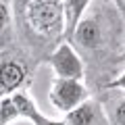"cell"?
<instances>
[{
	"mask_svg": "<svg viewBox=\"0 0 125 125\" xmlns=\"http://www.w3.org/2000/svg\"><path fill=\"white\" fill-rule=\"evenodd\" d=\"M69 42L85 62L90 90H104L125 62V19L115 0H92Z\"/></svg>",
	"mask_w": 125,
	"mask_h": 125,
	"instance_id": "cell-1",
	"label": "cell"
},
{
	"mask_svg": "<svg viewBox=\"0 0 125 125\" xmlns=\"http://www.w3.org/2000/svg\"><path fill=\"white\" fill-rule=\"evenodd\" d=\"M15 33L21 46L38 61H48L50 52L65 40L62 0H13Z\"/></svg>",
	"mask_w": 125,
	"mask_h": 125,
	"instance_id": "cell-2",
	"label": "cell"
},
{
	"mask_svg": "<svg viewBox=\"0 0 125 125\" xmlns=\"http://www.w3.org/2000/svg\"><path fill=\"white\" fill-rule=\"evenodd\" d=\"M40 61L33 58L21 44L0 48V98L19 90H27Z\"/></svg>",
	"mask_w": 125,
	"mask_h": 125,
	"instance_id": "cell-3",
	"label": "cell"
},
{
	"mask_svg": "<svg viewBox=\"0 0 125 125\" xmlns=\"http://www.w3.org/2000/svg\"><path fill=\"white\" fill-rule=\"evenodd\" d=\"M92 90L85 83V79H71V77H54L50 83L48 100L58 113L67 115L69 111L77 108L81 102L92 96Z\"/></svg>",
	"mask_w": 125,
	"mask_h": 125,
	"instance_id": "cell-4",
	"label": "cell"
},
{
	"mask_svg": "<svg viewBox=\"0 0 125 125\" xmlns=\"http://www.w3.org/2000/svg\"><path fill=\"white\" fill-rule=\"evenodd\" d=\"M48 65L52 67L54 77H71V79H85V62L81 54L75 50L71 42L62 40L50 52Z\"/></svg>",
	"mask_w": 125,
	"mask_h": 125,
	"instance_id": "cell-5",
	"label": "cell"
},
{
	"mask_svg": "<svg viewBox=\"0 0 125 125\" xmlns=\"http://www.w3.org/2000/svg\"><path fill=\"white\" fill-rule=\"evenodd\" d=\"M65 121L69 125H111L100 98H94V96H90L77 108L69 111L65 115Z\"/></svg>",
	"mask_w": 125,
	"mask_h": 125,
	"instance_id": "cell-6",
	"label": "cell"
},
{
	"mask_svg": "<svg viewBox=\"0 0 125 125\" xmlns=\"http://www.w3.org/2000/svg\"><path fill=\"white\" fill-rule=\"evenodd\" d=\"M17 102V108H19V119H25L29 121L31 125H69L65 119H50L46 117L44 113L38 108V104L31 100V96L27 94V90H19V92L10 94Z\"/></svg>",
	"mask_w": 125,
	"mask_h": 125,
	"instance_id": "cell-7",
	"label": "cell"
},
{
	"mask_svg": "<svg viewBox=\"0 0 125 125\" xmlns=\"http://www.w3.org/2000/svg\"><path fill=\"white\" fill-rule=\"evenodd\" d=\"M100 102L108 115L111 125H125V90L104 88L100 90Z\"/></svg>",
	"mask_w": 125,
	"mask_h": 125,
	"instance_id": "cell-8",
	"label": "cell"
},
{
	"mask_svg": "<svg viewBox=\"0 0 125 125\" xmlns=\"http://www.w3.org/2000/svg\"><path fill=\"white\" fill-rule=\"evenodd\" d=\"M15 4L13 0H0V48L15 44Z\"/></svg>",
	"mask_w": 125,
	"mask_h": 125,
	"instance_id": "cell-9",
	"label": "cell"
},
{
	"mask_svg": "<svg viewBox=\"0 0 125 125\" xmlns=\"http://www.w3.org/2000/svg\"><path fill=\"white\" fill-rule=\"evenodd\" d=\"M92 0H62V9H65V40H71L73 31L77 29L79 21L83 19L85 10L90 9Z\"/></svg>",
	"mask_w": 125,
	"mask_h": 125,
	"instance_id": "cell-10",
	"label": "cell"
},
{
	"mask_svg": "<svg viewBox=\"0 0 125 125\" xmlns=\"http://www.w3.org/2000/svg\"><path fill=\"white\" fill-rule=\"evenodd\" d=\"M106 88H117V90H125V69L119 73V75L115 77V79H111L108 81V85Z\"/></svg>",
	"mask_w": 125,
	"mask_h": 125,
	"instance_id": "cell-11",
	"label": "cell"
},
{
	"mask_svg": "<svg viewBox=\"0 0 125 125\" xmlns=\"http://www.w3.org/2000/svg\"><path fill=\"white\" fill-rule=\"evenodd\" d=\"M115 4H117V9L121 10V15H123V19H125V0H115Z\"/></svg>",
	"mask_w": 125,
	"mask_h": 125,
	"instance_id": "cell-12",
	"label": "cell"
}]
</instances>
